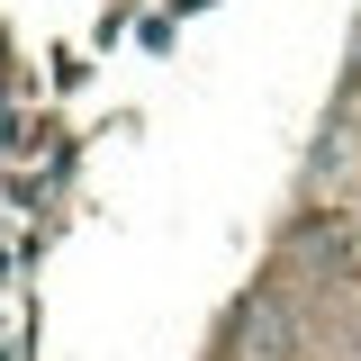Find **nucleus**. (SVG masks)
Here are the masks:
<instances>
[]
</instances>
